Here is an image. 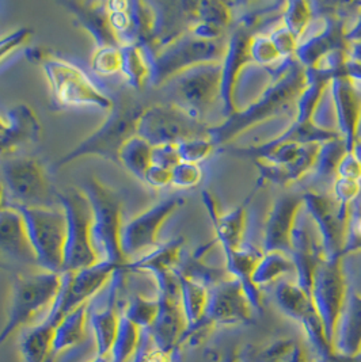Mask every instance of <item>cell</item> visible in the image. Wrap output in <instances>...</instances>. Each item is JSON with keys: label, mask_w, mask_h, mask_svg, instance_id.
Listing matches in <instances>:
<instances>
[{"label": "cell", "mask_w": 361, "mask_h": 362, "mask_svg": "<svg viewBox=\"0 0 361 362\" xmlns=\"http://www.w3.org/2000/svg\"><path fill=\"white\" fill-rule=\"evenodd\" d=\"M16 208L25 218L38 269L63 273L67 245L64 209L60 205L48 208Z\"/></svg>", "instance_id": "6"}, {"label": "cell", "mask_w": 361, "mask_h": 362, "mask_svg": "<svg viewBox=\"0 0 361 362\" xmlns=\"http://www.w3.org/2000/svg\"><path fill=\"white\" fill-rule=\"evenodd\" d=\"M224 362H243L242 361V357H241V354L235 350V351H232L230 356L226 358V361Z\"/></svg>", "instance_id": "36"}, {"label": "cell", "mask_w": 361, "mask_h": 362, "mask_svg": "<svg viewBox=\"0 0 361 362\" xmlns=\"http://www.w3.org/2000/svg\"><path fill=\"white\" fill-rule=\"evenodd\" d=\"M292 269L296 267H294V264H291L288 259L280 255H270L257 264L251 280L254 286L258 288L260 285H266L277 280L281 274H285Z\"/></svg>", "instance_id": "28"}, {"label": "cell", "mask_w": 361, "mask_h": 362, "mask_svg": "<svg viewBox=\"0 0 361 362\" xmlns=\"http://www.w3.org/2000/svg\"><path fill=\"white\" fill-rule=\"evenodd\" d=\"M152 54L139 44L121 47V75L134 90H142L152 76Z\"/></svg>", "instance_id": "21"}, {"label": "cell", "mask_w": 361, "mask_h": 362, "mask_svg": "<svg viewBox=\"0 0 361 362\" xmlns=\"http://www.w3.org/2000/svg\"><path fill=\"white\" fill-rule=\"evenodd\" d=\"M118 269L121 267L117 264L102 261L75 273H62L63 284L60 293L44 322L50 323L52 327H56L67 315L84 304L91 303V300L102 293V291L110 284Z\"/></svg>", "instance_id": "10"}, {"label": "cell", "mask_w": 361, "mask_h": 362, "mask_svg": "<svg viewBox=\"0 0 361 362\" xmlns=\"http://www.w3.org/2000/svg\"><path fill=\"white\" fill-rule=\"evenodd\" d=\"M180 162L197 165L200 160L205 159L211 152V143L208 139H195L183 141L177 146Z\"/></svg>", "instance_id": "31"}, {"label": "cell", "mask_w": 361, "mask_h": 362, "mask_svg": "<svg viewBox=\"0 0 361 362\" xmlns=\"http://www.w3.org/2000/svg\"><path fill=\"white\" fill-rule=\"evenodd\" d=\"M4 186L14 206H57V193L42 165L29 156L10 158L1 165Z\"/></svg>", "instance_id": "8"}, {"label": "cell", "mask_w": 361, "mask_h": 362, "mask_svg": "<svg viewBox=\"0 0 361 362\" xmlns=\"http://www.w3.org/2000/svg\"><path fill=\"white\" fill-rule=\"evenodd\" d=\"M180 163V158L177 146L167 144L152 147V165L162 167L166 170H173Z\"/></svg>", "instance_id": "33"}, {"label": "cell", "mask_w": 361, "mask_h": 362, "mask_svg": "<svg viewBox=\"0 0 361 362\" xmlns=\"http://www.w3.org/2000/svg\"><path fill=\"white\" fill-rule=\"evenodd\" d=\"M63 284L62 273L34 272L17 274L13 279L10 303L6 322L0 331V346L6 344L19 331L30 329L42 323L41 317H48Z\"/></svg>", "instance_id": "1"}, {"label": "cell", "mask_w": 361, "mask_h": 362, "mask_svg": "<svg viewBox=\"0 0 361 362\" xmlns=\"http://www.w3.org/2000/svg\"><path fill=\"white\" fill-rule=\"evenodd\" d=\"M10 128V121L7 115H0V132H6Z\"/></svg>", "instance_id": "35"}, {"label": "cell", "mask_w": 361, "mask_h": 362, "mask_svg": "<svg viewBox=\"0 0 361 362\" xmlns=\"http://www.w3.org/2000/svg\"><path fill=\"white\" fill-rule=\"evenodd\" d=\"M90 66L98 76H112L121 72V48L105 47L93 53Z\"/></svg>", "instance_id": "29"}, {"label": "cell", "mask_w": 361, "mask_h": 362, "mask_svg": "<svg viewBox=\"0 0 361 362\" xmlns=\"http://www.w3.org/2000/svg\"><path fill=\"white\" fill-rule=\"evenodd\" d=\"M201 180V170L197 165L180 162L171 170V185L178 187H192Z\"/></svg>", "instance_id": "32"}, {"label": "cell", "mask_w": 361, "mask_h": 362, "mask_svg": "<svg viewBox=\"0 0 361 362\" xmlns=\"http://www.w3.org/2000/svg\"><path fill=\"white\" fill-rule=\"evenodd\" d=\"M210 132L202 122L173 103L144 107L136 127V136L151 147L178 146L195 139H207Z\"/></svg>", "instance_id": "7"}, {"label": "cell", "mask_w": 361, "mask_h": 362, "mask_svg": "<svg viewBox=\"0 0 361 362\" xmlns=\"http://www.w3.org/2000/svg\"><path fill=\"white\" fill-rule=\"evenodd\" d=\"M59 205L67 216V245L63 273H75L101 262L93 242V209L82 189L59 192Z\"/></svg>", "instance_id": "5"}, {"label": "cell", "mask_w": 361, "mask_h": 362, "mask_svg": "<svg viewBox=\"0 0 361 362\" xmlns=\"http://www.w3.org/2000/svg\"><path fill=\"white\" fill-rule=\"evenodd\" d=\"M0 269H1V270H10L11 267H10L8 264H6L4 262H1V261H0Z\"/></svg>", "instance_id": "39"}, {"label": "cell", "mask_w": 361, "mask_h": 362, "mask_svg": "<svg viewBox=\"0 0 361 362\" xmlns=\"http://www.w3.org/2000/svg\"><path fill=\"white\" fill-rule=\"evenodd\" d=\"M90 319V303L79 307L55 327L52 350L53 356L59 357L62 353L81 345L87 338V325Z\"/></svg>", "instance_id": "19"}, {"label": "cell", "mask_w": 361, "mask_h": 362, "mask_svg": "<svg viewBox=\"0 0 361 362\" xmlns=\"http://www.w3.org/2000/svg\"><path fill=\"white\" fill-rule=\"evenodd\" d=\"M310 293L312 303L326 327L328 341L334 349L336 329L348 298L344 273L337 259L318 264Z\"/></svg>", "instance_id": "12"}, {"label": "cell", "mask_w": 361, "mask_h": 362, "mask_svg": "<svg viewBox=\"0 0 361 362\" xmlns=\"http://www.w3.org/2000/svg\"><path fill=\"white\" fill-rule=\"evenodd\" d=\"M6 115L10 121V128L6 132H0V158L40 141L42 127L30 106L17 105Z\"/></svg>", "instance_id": "16"}, {"label": "cell", "mask_w": 361, "mask_h": 362, "mask_svg": "<svg viewBox=\"0 0 361 362\" xmlns=\"http://www.w3.org/2000/svg\"><path fill=\"white\" fill-rule=\"evenodd\" d=\"M334 351L345 357L361 354V295L346 298L344 310L336 329Z\"/></svg>", "instance_id": "18"}, {"label": "cell", "mask_w": 361, "mask_h": 362, "mask_svg": "<svg viewBox=\"0 0 361 362\" xmlns=\"http://www.w3.org/2000/svg\"><path fill=\"white\" fill-rule=\"evenodd\" d=\"M219 54L220 49L214 40L190 32L182 33L152 53L151 83L164 84L189 68L214 63Z\"/></svg>", "instance_id": "9"}, {"label": "cell", "mask_w": 361, "mask_h": 362, "mask_svg": "<svg viewBox=\"0 0 361 362\" xmlns=\"http://www.w3.org/2000/svg\"><path fill=\"white\" fill-rule=\"evenodd\" d=\"M26 57L42 66L53 98L60 106H91L105 112L115 107V100L108 97L82 68L41 48L26 52Z\"/></svg>", "instance_id": "2"}, {"label": "cell", "mask_w": 361, "mask_h": 362, "mask_svg": "<svg viewBox=\"0 0 361 362\" xmlns=\"http://www.w3.org/2000/svg\"><path fill=\"white\" fill-rule=\"evenodd\" d=\"M33 30L30 28H19L11 33L0 37V64L13 56L16 52L23 48L32 38Z\"/></svg>", "instance_id": "30"}, {"label": "cell", "mask_w": 361, "mask_h": 362, "mask_svg": "<svg viewBox=\"0 0 361 362\" xmlns=\"http://www.w3.org/2000/svg\"><path fill=\"white\" fill-rule=\"evenodd\" d=\"M222 69L214 63L189 68L170 79V93L177 105L201 121L220 91Z\"/></svg>", "instance_id": "11"}, {"label": "cell", "mask_w": 361, "mask_h": 362, "mask_svg": "<svg viewBox=\"0 0 361 362\" xmlns=\"http://www.w3.org/2000/svg\"><path fill=\"white\" fill-rule=\"evenodd\" d=\"M62 4L69 10V13L75 17L76 22L82 26L83 29L94 38L97 48H105V47L121 48L115 34L113 33L109 25L106 1L69 0Z\"/></svg>", "instance_id": "17"}, {"label": "cell", "mask_w": 361, "mask_h": 362, "mask_svg": "<svg viewBox=\"0 0 361 362\" xmlns=\"http://www.w3.org/2000/svg\"><path fill=\"white\" fill-rule=\"evenodd\" d=\"M0 252L21 264L37 266L25 218L13 205L0 209Z\"/></svg>", "instance_id": "15"}, {"label": "cell", "mask_w": 361, "mask_h": 362, "mask_svg": "<svg viewBox=\"0 0 361 362\" xmlns=\"http://www.w3.org/2000/svg\"><path fill=\"white\" fill-rule=\"evenodd\" d=\"M143 182H146L151 187L164 189L166 186L171 185V170H166L162 167L152 165L144 174Z\"/></svg>", "instance_id": "34"}, {"label": "cell", "mask_w": 361, "mask_h": 362, "mask_svg": "<svg viewBox=\"0 0 361 362\" xmlns=\"http://www.w3.org/2000/svg\"><path fill=\"white\" fill-rule=\"evenodd\" d=\"M144 331L133 325L127 317L121 316L118 335L115 339V347L112 350V361L132 362L137 356L143 344Z\"/></svg>", "instance_id": "26"}, {"label": "cell", "mask_w": 361, "mask_h": 362, "mask_svg": "<svg viewBox=\"0 0 361 362\" xmlns=\"http://www.w3.org/2000/svg\"><path fill=\"white\" fill-rule=\"evenodd\" d=\"M247 362V361H246Z\"/></svg>", "instance_id": "40"}, {"label": "cell", "mask_w": 361, "mask_h": 362, "mask_svg": "<svg viewBox=\"0 0 361 362\" xmlns=\"http://www.w3.org/2000/svg\"><path fill=\"white\" fill-rule=\"evenodd\" d=\"M247 362H318L309 350L292 338H280L257 350Z\"/></svg>", "instance_id": "24"}, {"label": "cell", "mask_w": 361, "mask_h": 362, "mask_svg": "<svg viewBox=\"0 0 361 362\" xmlns=\"http://www.w3.org/2000/svg\"><path fill=\"white\" fill-rule=\"evenodd\" d=\"M53 331L55 327H52L47 322L25 329L19 341L22 361L53 362L56 358L52 350Z\"/></svg>", "instance_id": "23"}, {"label": "cell", "mask_w": 361, "mask_h": 362, "mask_svg": "<svg viewBox=\"0 0 361 362\" xmlns=\"http://www.w3.org/2000/svg\"><path fill=\"white\" fill-rule=\"evenodd\" d=\"M254 304L245 285L238 280L219 281L210 289L205 319L201 325L210 327L235 326L251 320Z\"/></svg>", "instance_id": "14"}, {"label": "cell", "mask_w": 361, "mask_h": 362, "mask_svg": "<svg viewBox=\"0 0 361 362\" xmlns=\"http://www.w3.org/2000/svg\"><path fill=\"white\" fill-rule=\"evenodd\" d=\"M118 163L125 167L132 175L143 181L144 174L152 165V147L139 136H133L120 149Z\"/></svg>", "instance_id": "25"}, {"label": "cell", "mask_w": 361, "mask_h": 362, "mask_svg": "<svg viewBox=\"0 0 361 362\" xmlns=\"http://www.w3.org/2000/svg\"><path fill=\"white\" fill-rule=\"evenodd\" d=\"M4 208V186L0 183V209Z\"/></svg>", "instance_id": "38"}, {"label": "cell", "mask_w": 361, "mask_h": 362, "mask_svg": "<svg viewBox=\"0 0 361 362\" xmlns=\"http://www.w3.org/2000/svg\"><path fill=\"white\" fill-rule=\"evenodd\" d=\"M144 107L128 98H121L115 107L109 112L108 118L97 131L87 136L76 147L71 149L57 162H55L53 170H60L83 158L98 156L118 163V152L124 143L136 136V127Z\"/></svg>", "instance_id": "3"}, {"label": "cell", "mask_w": 361, "mask_h": 362, "mask_svg": "<svg viewBox=\"0 0 361 362\" xmlns=\"http://www.w3.org/2000/svg\"><path fill=\"white\" fill-rule=\"evenodd\" d=\"M159 313V300L156 298H148V297H133L130 304L127 305L122 316L127 317L133 325H136L139 329L148 331L152 327L156 316Z\"/></svg>", "instance_id": "27"}, {"label": "cell", "mask_w": 361, "mask_h": 362, "mask_svg": "<svg viewBox=\"0 0 361 362\" xmlns=\"http://www.w3.org/2000/svg\"><path fill=\"white\" fill-rule=\"evenodd\" d=\"M182 204V198H167L151 206L147 211L134 216L127 224H124L121 230V250L128 262L133 257L147 250H154L158 243L159 232L162 230L166 220Z\"/></svg>", "instance_id": "13"}, {"label": "cell", "mask_w": 361, "mask_h": 362, "mask_svg": "<svg viewBox=\"0 0 361 362\" xmlns=\"http://www.w3.org/2000/svg\"><path fill=\"white\" fill-rule=\"evenodd\" d=\"M88 362H113L112 361V357L110 356H97L96 354V357L93 358V360H90Z\"/></svg>", "instance_id": "37"}, {"label": "cell", "mask_w": 361, "mask_h": 362, "mask_svg": "<svg viewBox=\"0 0 361 362\" xmlns=\"http://www.w3.org/2000/svg\"><path fill=\"white\" fill-rule=\"evenodd\" d=\"M93 209V242L99 261L124 267L128 264L121 250L122 201L113 189L97 178H88L83 185Z\"/></svg>", "instance_id": "4"}, {"label": "cell", "mask_w": 361, "mask_h": 362, "mask_svg": "<svg viewBox=\"0 0 361 362\" xmlns=\"http://www.w3.org/2000/svg\"><path fill=\"white\" fill-rule=\"evenodd\" d=\"M182 240H171L161 247L151 250L142 258L125 264L124 272H146L151 273L155 279L177 272L180 262Z\"/></svg>", "instance_id": "20"}, {"label": "cell", "mask_w": 361, "mask_h": 362, "mask_svg": "<svg viewBox=\"0 0 361 362\" xmlns=\"http://www.w3.org/2000/svg\"><path fill=\"white\" fill-rule=\"evenodd\" d=\"M180 274V301L182 308L188 320L189 329H193L201 325L205 319L208 301H210V288L201 281Z\"/></svg>", "instance_id": "22"}]
</instances>
